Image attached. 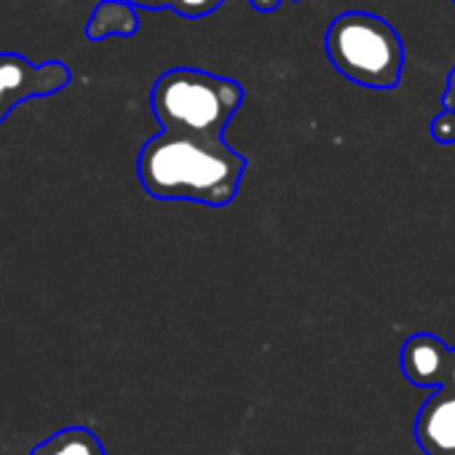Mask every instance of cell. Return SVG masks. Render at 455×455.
Returning a JSON list of instances; mask_svg holds the SVG:
<instances>
[{
	"instance_id": "obj_3",
	"label": "cell",
	"mask_w": 455,
	"mask_h": 455,
	"mask_svg": "<svg viewBox=\"0 0 455 455\" xmlns=\"http://www.w3.org/2000/svg\"><path fill=\"white\" fill-rule=\"evenodd\" d=\"M332 68L356 86L391 92L404 68V46L394 25L378 14L346 12L332 20L324 38Z\"/></svg>"
},
{
	"instance_id": "obj_2",
	"label": "cell",
	"mask_w": 455,
	"mask_h": 455,
	"mask_svg": "<svg viewBox=\"0 0 455 455\" xmlns=\"http://www.w3.org/2000/svg\"><path fill=\"white\" fill-rule=\"evenodd\" d=\"M244 102V86L196 68H174L150 89V108L164 132L222 137Z\"/></svg>"
},
{
	"instance_id": "obj_10",
	"label": "cell",
	"mask_w": 455,
	"mask_h": 455,
	"mask_svg": "<svg viewBox=\"0 0 455 455\" xmlns=\"http://www.w3.org/2000/svg\"><path fill=\"white\" fill-rule=\"evenodd\" d=\"M431 137L442 145H452L455 142V110L444 108L434 121H431Z\"/></svg>"
},
{
	"instance_id": "obj_6",
	"label": "cell",
	"mask_w": 455,
	"mask_h": 455,
	"mask_svg": "<svg viewBox=\"0 0 455 455\" xmlns=\"http://www.w3.org/2000/svg\"><path fill=\"white\" fill-rule=\"evenodd\" d=\"M452 348L431 332H418L402 346V372L412 386L439 388L447 380Z\"/></svg>"
},
{
	"instance_id": "obj_5",
	"label": "cell",
	"mask_w": 455,
	"mask_h": 455,
	"mask_svg": "<svg viewBox=\"0 0 455 455\" xmlns=\"http://www.w3.org/2000/svg\"><path fill=\"white\" fill-rule=\"evenodd\" d=\"M415 439L426 455H455V391L439 386L415 418Z\"/></svg>"
},
{
	"instance_id": "obj_1",
	"label": "cell",
	"mask_w": 455,
	"mask_h": 455,
	"mask_svg": "<svg viewBox=\"0 0 455 455\" xmlns=\"http://www.w3.org/2000/svg\"><path fill=\"white\" fill-rule=\"evenodd\" d=\"M247 158L222 137L164 132L150 137L137 158V177L158 201L228 206L242 188Z\"/></svg>"
},
{
	"instance_id": "obj_13",
	"label": "cell",
	"mask_w": 455,
	"mask_h": 455,
	"mask_svg": "<svg viewBox=\"0 0 455 455\" xmlns=\"http://www.w3.org/2000/svg\"><path fill=\"white\" fill-rule=\"evenodd\" d=\"M444 386H450V388L455 391V348H452V354H450V370H447V380H444Z\"/></svg>"
},
{
	"instance_id": "obj_8",
	"label": "cell",
	"mask_w": 455,
	"mask_h": 455,
	"mask_svg": "<svg viewBox=\"0 0 455 455\" xmlns=\"http://www.w3.org/2000/svg\"><path fill=\"white\" fill-rule=\"evenodd\" d=\"M30 455H108L100 436L86 426H68L30 450Z\"/></svg>"
},
{
	"instance_id": "obj_15",
	"label": "cell",
	"mask_w": 455,
	"mask_h": 455,
	"mask_svg": "<svg viewBox=\"0 0 455 455\" xmlns=\"http://www.w3.org/2000/svg\"><path fill=\"white\" fill-rule=\"evenodd\" d=\"M452 4H455V0H452Z\"/></svg>"
},
{
	"instance_id": "obj_14",
	"label": "cell",
	"mask_w": 455,
	"mask_h": 455,
	"mask_svg": "<svg viewBox=\"0 0 455 455\" xmlns=\"http://www.w3.org/2000/svg\"><path fill=\"white\" fill-rule=\"evenodd\" d=\"M292 4H300V0H292Z\"/></svg>"
},
{
	"instance_id": "obj_7",
	"label": "cell",
	"mask_w": 455,
	"mask_h": 455,
	"mask_svg": "<svg viewBox=\"0 0 455 455\" xmlns=\"http://www.w3.org/2000/svg\"><path fill=\"white\" fill-rule=\"evenodd\" d=\"M137 30H140V17L134 4H129V0H102L89 17L86 38L89 41H105L110 36L129 38Z\"/></svg>"
},
{
	"instance_id": "obj_9",
	"label": "cell",
	"mask_w": 455,
	"mask_h": 455,
	"mask_svg": "<svg viewBox=\"0 0 455 455\" xmlns=\"http://www.w3.org/2000/svg\"><path fill=\"white\" fill-rule=\"evenodd\" d=\"M137 9H145V12H161V9H169L180 17H188V20H201V17H209L214 14L225 0H129Z\"/></svg>"
},
{
	"instance_id": "obj_12",
	"label": "cell",
	"mask_w": 455,
	"mask_h": 455,
	"mask_svg": "<svg viewBox=\"0 0 455 455\" xmlns=\"http://www.w3.org/2000/svg\"><path fill=\"white\" fill-rule=\"evenodd\" d=\"M252 4V9L255 12H260V14H271V12H276L279 6H282V0H250Z\"/></svg>"
},
{
	"instance_id": "obj_11",
	"label": "cell",
	"mask_w": 455,
	"mask_h": 455,
	"mask_svg": "<svg viewBox=\"0 0 455 455\" xmlns=\"http://www.w3.org/2000/svg\"><path fill=\"white\" fill-rule=\"evenodd\" d=\"M442 105H444V108H450V110H455V68H452V70H450V76H447Z\"/></svg>"
},
{
	"instance_id": "obj_4",
	"label": "cell",
	"mask_w": 455,
	"mask_h": 455,
	"mask_svg": "<svg viewBox=\"0 0 455 455\" xmlns=\"http://www.w3.org/2000/svg\"><path fill=\"white\" fill-rule=\"evenodd\" d=\"M70 84V70L60 60L49 62H30L22 54L4 52L0 54V124L9 118V113L38 97H49L62 92Z\"/></svg>"
}]
</instances>
